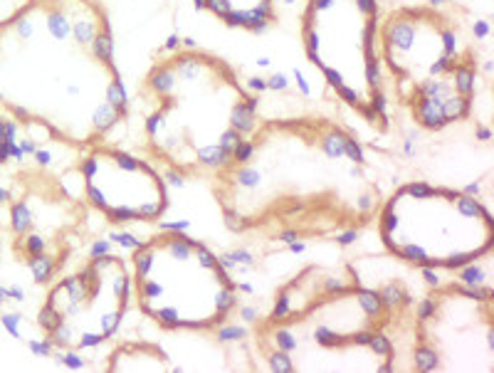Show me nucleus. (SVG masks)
I'll return each mask as SVG.
<instances>
[{
    "mask_svg": "<svg viewBox=\"0 0 494 373\" xmlns=\"http://www.w3.org/2000/svg\"><path fill=\"white\" fill-rule=\"evenodd\" d=\"M0 112L77 148L126 117L101 0H25L0 20Z\"/></svg>",
    "mask_w": 494,
    "mask_h": 373,
    "instance_id": "nucleus-2",
    "label": "nucleus"
},
{
    "mask_svg": "<svg viewBox=\"0 0 494 373\" xmlns=\"http://www.w3.org/2000/svg\"><path fill=\"white\" fill-rule=\"evenodd\" d=\"M376 218L383 248L420 270H465L492 255V213L465 190L406 183Z\"/></svg>",
    "mask_w": 494,
    "mask_h": 373,
    "instance_id": "nucleus-7",
    "label": "nucleus"
},
{
    "mask_svg": "<svg viewBox=\"0 0 494 373\" xmlns=\"http://www.w3.org/2000/svg\"><path fill=\"white\" fill-rule=\"evenodd\" d=\"M89 205L109 223H153L168 210V188L146 161L109 146H89L82 166Z\"/></svg>",
    "mask_w": 494,
    "mask_h": 373,
    "instance_id": "nucleus-11",
    "label": "nucleus"
},
{
    "mask_svg": "<svg viewBox=\"0 0 494 373\" xmlns=\"http://www.w3.org/2000/svg\"><path fill=\"white\" fill-rule=\"evenodd\" d=\"M391 304L348 270L309 267L279 290L257 329L277 373H381L393 366Z\"/></svg>",
    "mask_w": 494,
    "mask_h": 373,
    "instance_id": "nucleus-3",
    "label": "nucleus"
},
{
    "mask_svg": "<svg viewBox=\"0 0 494 373\" xmlns=\"http://www.w3.org/2000/svg\"><path fill=\"white\" fill-rule=\"evenodd\" d=\"M378 0H306L302 48L339 99L376 131H388Z\"/></svg>",
    "mask_w": 494,
    "mask_h": 373,
    "instance_id": "nucleus-8",
    "label": "nucleus"
},
{
    "mask_svg": "<svg viewBox=\"0 0 494 373\" xmlns=\"http://www.w3.org/2000/svg\"><path fill=\"white\" fill-rule=\"evenodd\" d=\"M203 6L220 23L237 30L259 32L277 23L275 0H203Z\"/></svg>",
    "mask_w": 494,
    "mask_h": 373,
    "instance_id": "nucleus-12",
    "label": "nucleus"
},
{
    "mask_svg": "<svg viewBox=\"0 0 494 373\" xmlns=\"http://www.w3.org/2000/svg\"><path fill=\"white\" fill-rule=\"evenodd\" d=\"M131 296V270L117 255H99L48 292L40 329L55 349H97L121 326Z\"/></svg>",
    "mask_w": 494,
    "mask_h": 373,
    "instance_id": "nucleus-9",
    "label": "nucleus"
},
{
    "mask_svg": "<svg viewBox=\"0 0 494 373\" xmlns=\"http://www.w3.org/2000/svg\"><path fill=\"white\" fill-rule=\"evenodd\" d=\"M146 143L178 176H213L255 129V97L223 57L183 48L146 74Z\"/></svg>",
    "mask_w": 494,
    "mask_h": 373,
    "instance_id": "nucleus-4",
    "label": "nucleus"
},
{
    "mask_svg": "<svg viewBox=\"0 0 494 373\" xmlns=\"http://www.w3.org/2000/svg\"><path fill=\"white\" fill-rule=\"evenodd\" d=\"M8 156V126L3 121V114H0V163L6 161Z\"/></svg>",
    "mask_w": 494,
    "mask_h": 373,
    "instance_id": "nucleus-14",
    "label": "nucleus"
},
{
    "mask_svg": "<svg viewBox=\"0 0 494 373\" xmlns=\"http://www.w3.org/2000/svg\"><path fill=\"white\" fill-rule=\"evenodd\" d=\"M131 267L136 304L166 332H213L237 304V287L218 255L181 230L148 237Z\"/></svg>",
    "mask_w": 494,
    "mask_h": 373,
    "instance_id": "nucleus-6",
    "label": "nucleus"
},
{
    "mask_svg": "<svg viewBox=\"0 0 494 373\" xmlns=\"http://www.w3.org/2000/svg\"><path fill=\"white\" fill-rule=\"evenodd\" d=\"M106 371H173L171 359L153 344H124L109 356Z\"/></svg>",
    "mask_w": 494,
    "mask_h": 373,
    "instance_id": "nucleus-13",
    "label": "nucleus"
},
{
    "mask_svg": "<svg viewBox=\"0 0 494 373\" xmlns=\"http://www.w3.org/2000/svg\"><path fill=\"white\" fill-rule=\"evenodd\" d=\"M423 371H492V294L440 290L423 302L418 324Z\"/></svg>",
    "mask_w": 494,
    "mask_h": 373,
    "instance_id": "nucleus-10",
    "label": "nucleus"
},
{
    "mask_svg": "<svg viewBox=\"0 0 494 373\" xmlns=\"http://www.w3.org/2000/svg\"><path fill=\"white\" fill-rule=\"evenodd\" d=\"M381 65L395 97L425 131H442L470 117L477 57L460 23L433 6L395 8L378 28Z\"/></svg>",
    "mask_w": 494,
    "mask_h": 373,
    "instance_id": "nucleus-5",
    "label": "nucleus"
},
{
    "mask_svg": "<svg viewBox=\"0 0 494 373\" xmlns=\"http://www.w3.org/2000/svg\"><path fill=\"white\" fill-rule=\"evenodd\" d=\"M210 185L235 235L279 243L359 232L383 203L361 143L314 114L255 126Z\"/></svg>",
    "mask_w": 494,
    "mask_h": 373,
    "instance_id": "nucleus-1",
    "label": "nucleus"
}]
</instances>
